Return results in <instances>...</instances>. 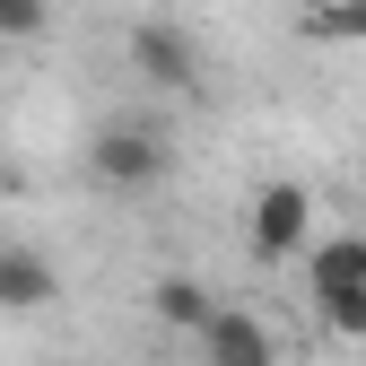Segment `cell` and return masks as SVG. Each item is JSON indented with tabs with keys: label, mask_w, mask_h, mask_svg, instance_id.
Instances as JSON below:
<instances>
[{
	"label": "cell",
	"mask_w": 366,
	"mask_h": 366,
	"mask_svg": "<svg viewBox=\"0 0 366 366\" xmlns=\"http://www.w3.org/2000/svg\"><path fill=\"white\" fill-rule=\"evenodd\" d=\"M166 166H174V149H166V131H157V122L114 114V122L87 131V183H97V192L140 201V192H157V183H166Z\"/></svg>",
	"instance_id": "1"
},
{
	"label": "cell",
	"mask_w": 366,
	"mask_h": 366,
	"mask_svg": "<svg viewBox=\"0 0 366 366\" xmlns=\"http://www.w3.org/2000/svg\"><path fill=\"white\" fill-rule=\"evenodd\" d=\"M131 70H140L149 87H166V97H192V87H201V44L183 35L174 18H140V26H131Z\"/></svg>",
	"instance_id": "3"
},
{
	"label": "cell",
	"mask_w": 366,
	"mask_h": 366,
	"mask_svg": "<svg viewBox=\"0 0 366 366\" xmlns=\"http://www.w3.org/2000/svg\"><path fill=\"white\" fill-rule=\"evenodd\" d=\"M305 288H314V297L366 288V236H323V244H305Z\"/></svg>",
	"instance_id": "6"
},
{
	"label": "cell",
	"mask_w": 366,
	"mask_h": 366,
	"mask_svg": "<svg viewBox=\"0 0 366 366\" xmlns=\"http://www.w3.org/2000/svg\"><path fill=\"white\" fill-rule=\"evenodd\" d=\"M297 26H305L314 44H366V0H314Z\"/></svg>",
	"instance_id": "8"
},
{
	"label": "cell",
	"mask_w": 366,
	"mask_h": 366,
	"mask_svg": "<svg viewBox=\"0 0 366 366\" xmlns=\"http://www.w3.org/2000/svg\"><path fill=\"white\" fill-rule=\"evenodd\" d=\"M201 357L209 366H288L280 340H270V323H253L244 305H218L209 323H201Z\"/></svg>",
	"instance_id": "4"
},
{
	"label": "cell",
	"mask_w": 366,
	"mask_h": 366,
	"mask_svg": "<svg viewBox=\"0 0 366 366\" xmlns=\"http://www.w3.org/2000/svg\"><path fill=\"white\" fill-rule=\"evenodd\" d=\"M53 26V0H0V44H35Z\"/></svg>",
	"instance_id": "10"
},
{
	"label": "cell",
	"mask_w": 366,
	"mask_h": 366,
	"mask_svg": "<svg viewBox=\"0 0 366 366\" xmlns=\"http://www.w3.org/2000/svg\"><path fill=\"white\" fill-rule=\"evenodd\" d=\"M149 314H157L166 332H192V340H201V323L218 314V297H209L201 280H183V270H166V280L149 288Z\"/></svg>",
	"instance_id": "7"
},
{
	"label": "cell",
	"mask_w": 366,
	"mask_h": 366,
	"mask_svg": "<svg viewBox=\"0 0 366 366\" xmlns=\"http://www.w3.org/2000/svg\"><path fill=\"white\" fill-rule=\"evenodd\" d=\"M61 305V270L35 244H0V314H44Z\"/></svg>",
	"instance_id": "5"
},
{
	"label": "cell",
	"mask_w": 366,
	"mask_h": 366,
	"mask_svg": "<svg viewBox=\"0 0 366 366\" xmlns=\"http://www.w3.org/2000/svg\"><path fill=\"white\" fill-rule=\"evenodd\" d=\"M314 244V192H305V183H262V192L244 201V253L253 262H297Z\"/></svg>",
	"instance_id": "2"
},
{
	"label": "cell",
	"mask_w": 366,
	"mask_h": 366,
	"mask_svg": "<svg viewBox=\"0 0 366 366\" xmlns=\"http://www.w3.org/2000/svg\"><path fill=\"white\" fill-rule=\"evenodd\" d=\"M314 314H323L332 340H366V288H349V297H314Z\"/></svg>",
	"instance_id": "9"
}]
</instances>
